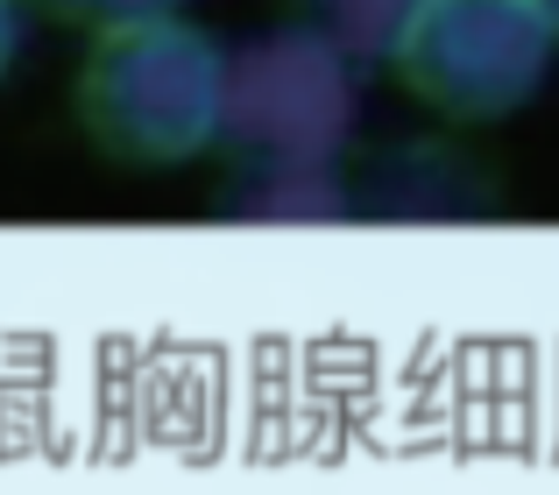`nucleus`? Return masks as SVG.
<instances>
[{"label": "nucleus", "mask_w": 559, "mask_h": 495, "mask_svg": "<svg viewBox=\"0 0 559 495\" xmlns=\"http://www.w3.org/2000/svg\"><path fill=\"white\" fill-rule=\"evenodd\" d=\"M64 22H79V28H121V22H150V14H178L185 0H50Z\"/></svg>", "instance_id": "obj_6"}, {"label": "nucleus", "mask_w": 559, "mask_h": 495, "mask_svg": "<svg viewBox=\"0 0 559 495\" xmlns=\"http://www.w3.org/2000/svg\"><path fill=\"white\" fill-rule=\"evenodd\" d=\"M14 57H22V14H14V0H0V79L14 71Z\"/></svg>", "instance_id": "obj_7"}, {"label": "nucleus", "mask_w": 559, "mask_h": 495, "mask_svg": "<svg viewBox=\"0 0 559 495\" xmlns=\"http://www.w3.org/2000/svg\"><path fill=\"white\" fill-rule=\"evenodd\" d=\"M227 50L178 14L99 28L79 64V121L114 164L170 170L219 142Z\"/></svg>", "instance_id": "obj_1"}, {"label": "nucleus", "mask_w": 559, "mask_h": 495, "mask_svg": "<svg viewBox=\"0 0 559 495\" xmlns=\"http://www.w3.org/2000/svg\"><path fill=\"white\" fill-rule=\"evenodd\" d=\"M532 8L546 14V28H552V36H559V0H532Z\"/></svg>", "instance_id": "obj_8"}, {"label": "nucleus", "mask_w": 559, "mask_h": 495, "mask_svg": "<svg viewBox=\"0 0 559 495\" xmlns=\"http://www.w3.org/2000/svg\"><path fill=\"white\" fill-rule=\"evenodd\" d=\"M361 121V64L333 36L290 22L227 57L219 149L234 156H341Z\"/></svg>", "instance_id": "obj_2"}, {"label": "nucleus", "mask_w": 559, "mask_h": 495, "mask_svg": "<svg viewBox=\"0 0 559 495\" xmlns=\"http://www.w3.org/2000/svg\"><path fill=\"white\" fill-rule=\"evenodd\" d=\"M227 213L234 220H347L355 206L333 156H241Z\"/></svg>", "instance_id": "obj_4"}, {"label": "nucleus", "mask_w": 559, "mask_h": 495, "mask_svg": "<svg viewBox=\"0 0 559 495\" xmlns=\"http://www.w3.org/2000/svg\"><path fill=\"white\" fill-rule=\"evenodd\" d=\"M552 43L532 0H418L390 64L447 121H503L546 85Z\"/></svg>", "instance_id": "obj_3"}, {"label": "nucleus", "mask_w": 559, "mask_h": 495, "mask_svg": "<svg viewBox=\"0 0 559 495\" xmlns=\"http://www.w3.org/2000/svg\"><path fill=\"white\" fill-rule=\"evenodd\" d=\"M290 8H298L305 28H319V36L341 43L355 64H390V50L411 28L418 0H290Z\"/></svg>", "instance_id": "obj_5"}]
</instances>
